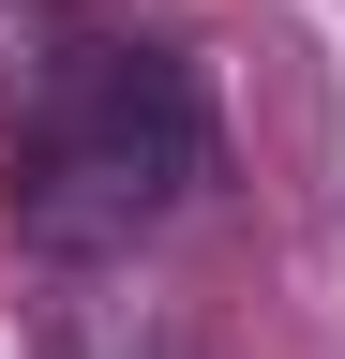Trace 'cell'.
<instances>
[{
  "instance_id": "6da1fadb",
  "label": "cell",
  "mask_w": 345,
  "mask_h": 359,
  "mask_svg": "<svg viewBox=\"0 0 345 359\" xmlns=\"http://www.w3.org/2000/svg\"><path fill=\"white\" fill-rule=\"evenodd\" d=\"M210 180V75L165 30H75L60 60H30L15 150H0V224L30 255L91 269L136 255L150 224H181Z\"/></svg>"
}]
</instances>
